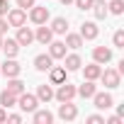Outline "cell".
<instances>
[{"mask_svg":"<svg viewBox=\"0 0 124 124\" xmlns=\"http://www.w3.org/2000/svg\"><path fill=\"white\" fill-rule=\"evenodd\" d=\"M93 61H95V63H109V61H112V49L109 46H95L93 49Z\"/></svg>","mask_w":124,"mask_h":124,"instance_id":"ba28073f","label":"cell"},{"mask_svg":"<svg viewBox=\"0 0 124 124\" xmlns=\"http://www.w3.org/2000/svg\"><path fill=\"white\" fill-rule=\"evenodd\" d=\"M17 105V95L15 93H10L8 88L0 93V107H5V109H10V107H15Z\"/></svg>","mask_w":124,"mask_h":124,"instance_id":"7402d4cb","label":"cell"},{"mask_svg":"<svg viewBox=\"0 0 124 124\" xmlns=\"http://www.w3.org/2000/svg\"><path fill=\"white\" fill-rule=\"evenodd\" d=\"M61 5H73V0H61Z\"/></svg>","mask_w":124,"mask_h":124,"instance_id":"8d00e7d4","label":"cell"},{"mask_svg":"<svg viewBox=\"0 0 124 124\" xmlns=\"http://www.w3.org/2000/svg\"><path fill=\"white\" fill-rule=\"evenodd\" d=\"M112 44H114L117 49H124V29H117V32H114V37H112Z\"/></svg>","mask_w":124,"mask_h":124,"instance_id":"83f0119b","label":"cell"},{"mask_svg":"<svg viewBox=\"0 0 124 124\" xmlns=\"http://www.w3.org/2000/svg\"><path fill=\"white\" fill-rule=\"evenodd\" d=\"M107 12L109 15H122L124 12V0H109L107 3Z\"/></svg>","mask_w":124,"mask_h":124,"instance_id":"4316f807","label":"cell"},{"mask_svg":"<svg viewBox=\"0 0 124 124\" xmlns=\"http://www.w3.org/2000/svg\"><path fill=\"white\" fill-rule=\"evenodd\" d=\"M46 46H49V56H51L54 61H56V58H63V56H66V44H63V41H54V39H51Z\"/></svg>","mask_w":124,"mask_h":124,"instance_id":"9a60e30c","label":"cell"},{"mask_svg":"<svg viewBox=\"0 0 124 124\" xmlns=\"http://www.w3.org/2000/svg\"><path fill=\"white\" fill-rule=\"evenodd\" d=\"M95 93H97L95 80H83V83H80V88H76V95H80L83 100H90Z\"/></svg>","mask_w":124,"mask_h":124,"instance_id":"7c38bea8","label":"cell"},{"mask_svg":"<svg viewBox=\"0 0 124 124\" xmlns=\"http://www.w3.org/2000/svg\"><path fill=\"white\" fill-rule=\"evenodd\" d=\"M93 3H95V0H73V5H76L78 10H90Z\"/></svg>","mask_w":124,"mask_h":124,"instance_id":"f1b7e54d","label":"cell"},{"mask_svg":"<svg viewBox=\"0 0 124 124\" xmlns=\"http://www.w3.org/2000/svg\"><path fill=\"white\" fill-rule=\"evenodd\" d=\"M49 78H51V85H58L66 80V68L63 66H51L49 68Z\"/></svg>","mask_w":124,"mask_h":124,"instance_id":"d6986e66","label":"cell"},{"mask_svg":"<svg viewBox=\"0 0 124 124\" xmlns=\"http://www.w3.org/2000/svg\"><path fill=\"white\" fill-rule=\"evenodd\" d=\"M97 80H102V83H105V88L114 90V88H119V83H122V73H119L117 68H105V71L100 73V78H97Z\"/></svg>","mask_w":124,"mask_h":124,"instance_id":"6da1fadb","label":"cell"},{"mask_svg":"<svg viewBox=\"0 0 124 124\" xmlns=\"http://www.w3.org/2000/svg\"><path fill=\"white\" fill-rule=\"evenodd\" d=\"M8 24H10V27H22V24H27V10L12 8V10L8 12Z\"/></svg>","mask_w":124,"mask_h":124,"instance_id":"5b68a950","label":"cell"},{"mask_svg":"<svg viewBox=\"0 0 124 124\" xmlns=\"http://www.w3.org/2000/svg\"><path fill=\"white\" fill-rule=\"evenodd\" d=\"M17 107H20L22 112H34V109L39 107V100H37V95H32V93H20V95H17Z\"/></svg>","mask_w":124,"mask_h":124,"instance_id":"7a4b0ae2","label":"cell"},{"mask_svg":"<svg viewBox=\"0 0 124 124\" xmlns=\"http://www.w3.org/2000/svg\"><path fill=\"white\" fill-rule=\"evenodd\" d=\"M58 117L63 119V122H73L76 117H78V107L68 100V102H61L58 105Z\"/></svg>","mask_w":124,"mask_h":124,"instance_id":"8992f818","label":"cell"},{"mask_svg":"<svg viewBox=\"0 0 124 124\" xmlns=\"http://www.w3.org/2000/svg\"><path fill=\"white\" fill-rule=\"evenodd\" d=\"M29 20H32L34 24H46V20H49V8H37V5H32V8H29Z\"/></svg>","mask_w":124,"mask_h":124,"instance_id":"9c48e42d","label":"cell"},{"mask_svg":"<svg viewBox=\"0 0 124 124\" xmlns=\"http://www.w3.org/2000/svg\"><path fill=\"white\" fill-rule=\"evenodd\" d=\"M83 68V76H85V80H97L100 78V73H102V66L100 63H88V66H80Z\"/></svg>","mask_w":124,"mask_h":124,"instance_id":"e0dca14e","label":"cell"},{"mask_svg":"<svg viewBox=\"0 0 124 124\" xmlns=\"http://www.w3.org/2000/svg\"><path fill=\"white\" fill-rule=\"evenodd\" d=\"M8 122H12V124H20V122H22V114H8Z\"/></svg>","mask_w":124,"mask_h":124,"instance_id":"1f68e13d","label":"cell"},{"mask_svg":"<svg viewBox=\"0 0 124 124\" xmlns=\"http://www.w3.org/2000/svg\"><path fill=\"white\" fill-rule=\"evenodd\" d=\"M8 8H10V5H8V0H0V15H5Z\"/></svg>","mask_w":124,"mask_h":124,"instance_id":"d6a6232c","label":"cell"},{"mask_svg":"<svg viewBox=\"0 0 124 124\" xmlns=\"http://www.w3.org/2000/svg\"><path fill=\"white\" fill-rule=\"evenodd\" d=\"M8 90H10V93H15V95L24 93V83L20 80V76H17V78H8Z\"/></svg>","mask_w":124,"mask_h":124,"instance_id":"484cf974","label":"cell"},{"mask_svg":"<svg viewBox=\"0 0 124 124\" xmlns=\"http://www.w3.org/2000/svg\"><path fill=\"white\" fill-rule=\"evenodd\" d=\"M20 73H22V66L15 58H5V63L0 66V76H5V78H17Z\"/></svg>","mask_w":124,"mask_h":124,"instance_id":"277c9868","label":"cell"},{"mask_svg":"<svg viewBox=\"0 0 124 124\" xmlns=\"http://www.w3.org/2000/svg\"><path fill=\"white\" fill-rule=\"evenodd\" d=\"M78 34L83 37V41H93V39H97V34H100V27H97L95 22H83Z\"/></svg>","mask_w":124,"mask_h":124,"instance_id":"52a82bcc","label":"cell"},{"mask_svg":"<svg viewBox=\"0 0 124 124\" xmlns=\"http://www.w3.org/2000/svg\"><path fill=\"white\" fill-rule=\"evenodd\" d=\"M15 39H17L20 46H29V44L34 41V32H32L27 24H22V27H17V37H15Z\"/></svg>","mask_w":124,"mask_h":124,"instance_id":"8fae6325","label":"cell"},{"mask_svg":"<svg viewBox=\"0 0 124 124\" xmlns=\"http://www.w3.org/2000/svg\"><path fill=\"white\" fill-rule=\"evenodd\" d=\"M37 100H39V102H51V100H54V88L46 85V83L39 85V88H37Z\"/></svg>","mask_w":124,"mask_h":124,"instance_id":"cb8c5ba5","label":"cell"},{"mask_svg":"<svg viewBox=\"0 0 124 124\" xmlns=\"http://www.w3.org/2000/svg\"><path fill=\"white\" fill-rule=\"evenodd\" d=\"M54 97H56L58 102H68V100H73V97H76V85H71L68 80L58 83V90H54Z\"/></svg>","mask_w":124,"mask_h":124,"instance_id":"3957f363","label":"cell"},{"mask_svg":"<svg viewBox=\"0 0 124 124\" xmlns=\"http://www.w3.org/2000/svg\"><path fill=\"white\" fill-rule=\"evenodd\" d=\"M0 122H8V109L0 107Z\"/></svg>","mask_w":124,"mask_h":124,"instance_id":"e575fe53","label":"cell"},{"mask_svg":"<svg viewBox=\"0 0 124 124\" xmlns=\"http://www.w3.org/2000/svg\"><path fill=\"white\" fill-rule=\"evenodd\" d=\"M66 49H80L83 46V37L80 34H71V32H66Z\"/></svg>","mask_w":124,"mask_h":124,"instance_id":"d4e9b609","label":"cell"},{"mask_svg":"<svg viewBox=\"0 0 124 124\" xmlns=\"http://www.w3.org/2000/svg\"><path fill=\"white\" fill-rule=\"evenodd\" d=\"M32 5H37V0H17V8H22V10H29Z\"/></svg>","mask_w":124,"mask_h":124,"instance_id":"4dcf8cb0","label":"cell"},{"mask_svg":"<svg viewBox=\"0 0 124 124\" xmlns=\"http://www.w3.org/2000/svg\"><path fill=\"white\" fill-rule=\"evenodd\" d=\"M5 32H8V22H5V20H0V34L5 37Z\"/></svg>","mask_w":124,"mask_h":124,"instance_id":"d590c367","label":"cell"},{"mask_svg":"<svg viewBox=\"0 0 124 124\" xmlns=\"http://www.w3.org/2000/svg\"><path fill=\"white\" fill-rule=\"evenodd\" d=\"M49 29H51L54 34H66V32H68V20H66V17H54Z\"/></svg>","mask_w":124,"mask_h":124,"instance_id":"44dd1931","label":"cell"},{"mask_svg":"<svg viewBox=\"0 0 124 124\" xmlns=\"http://www.w3.org/2000/svg\"><path fill=\"white\" fill-rule=\"evenodd\" d=\"M85 122L88 124H105V117L102 114H90V117H85Z\"/></svg>","mask_w":124,"mask_h":124,"instance_id":"f546056e","label":"cell"},{"mask_svg":"<svg viewBox=\"0 0 124 124\" xmlns=\"http://www.w3.org/2000/svg\"><path fill=\"white\" fill-rule=\"evenodd\" d=\"M119 122H122V117H119V114H114V117H109V119H107V124H119Z\"/></svg>","mask_w":124,"mask_h":124,"instance_id":"836d02e7","label":"cell"},{"mask_svg":"<svg viewBox=\"0 0 124 124\" xmlns=\"http://www.w3.org/2000/svg\"><path fill=\"white\" fill-rule=\"evenodd\" d=\"M93 15H95V20H105L109 12H107V0H95L93 3Z\"/></svg>","mask_w":124,"mask_h":124,"instance_id":"603a6c76","label":"cell"},{"mask_svg":"<svg viewBox=\"0 0 124 124\" xmlns=\"http://www.w3.org/2000/svg\"><path fill=\"white\" fill-rule=\"evenodd\" d=\"M32 114H34V117H32L34 124H51V122H54V114H51L49 109H39V107H37Z\"/></svg>","mask_w":124,"mask_h":124,"instance_id":"ffe728a7","label":"cell"},{"mask_svg":"<svg viewBox=\"0 0 124 124\" xmlns=\"http://www.w3.org/2000/svg\"><path fill=\"white\" fill-rule=\"evenodd\" d=\"M0 49L5 51V56H8V58H15V56L20 54V44H17V39H10V37H8V39H3V46H0Z\"/></svg>","mask_w":124,"mask_h":124,"instance_id":"2e32d148","label":"cell"},{"mask_svg":"<svg viewBox=\"0 0 124 124\" xmlns=\"http://www.w3.org/2000/svg\"><path fill=\"white\" fill-rule=\"evenodd\" d=\"M90 100L95 102V107H97V109H109V107L114 105V97H112L109 93H95Z\"/></svg>","mask_w":124,"mask_h":124,"instance_id":"30bf717a","label":"cell"},{"mask_svg":"<svg viewBox=\"0 0 124 124\" xmlns=\"http://www.w3.org/2000/svg\"><path fill=\"white\" fill-rule=\"evenodd\" d=\"M51 39H54V32H51L46 24H39V27H37V32H34V41H39V44H44V46H46Z\"/></svg>","mask_w":124,"mask_h":124,"instance_id":"5bb4252c","label":"cell"},{"mask_svg":"<svg viewBox=\"0 0 124 124\" xmlns=\"http://www.w3.org/2000/svg\"><path fill=\"white\" fill-rule=\"evenodd\" d=\"M80 66H83V58L78 54H66L63 56V68L66 71H78Z\"/></svg>","mask_w":124,"mask_h":124,"instance_id":"ac0fdd59","label":"cell"},{"mask_svg":"<svg viewBox=\"0 0 124 124\" xmlns=\"http://www.w3.org/2000/svg\"><path fill=\"white\" fill-rule=\"evenodd\" d=\"M51 66H54V58H51L49 54H37V56H34V68H37L39 73H46Z\"/></svg>","mask_w":124,"mask_h":124,"instance_id":"4fadbf2b","label":"cell"},{"mask_svg":"<svg viewBox=\"0 0 124 124\" xmlns=\"http://www.w3.org/2000/svg\"><path fill=\"white\" fill-rule=\"evenodd\" d=\"M3 39H5V37H3V34H0V46H3Z\"/></svg>","mask_w":124,"mask_h":124,"instance_id":"74e56055","label":"cell"}]
</instances>
